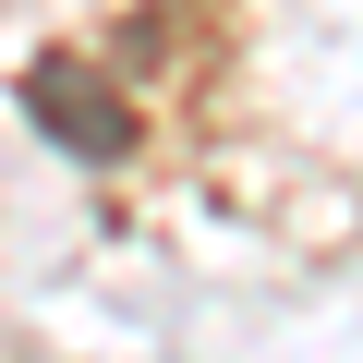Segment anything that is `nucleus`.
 <instances>
[{"mask_svg": "<svg viewBox=\"0 0 363 363\" xmlns=\"http://www.w3.org/2000/svg\"><path fill=\"white\" fill-rule=\"evenodd\" d=\"M25 109H37L73 157H133V109H121L85 61H37V73H25Z\"/></svg>", "mask_w": 363, "mask_h": 363, "instance_id": "obj_1", "label": "nucleus"}]
</instances>
